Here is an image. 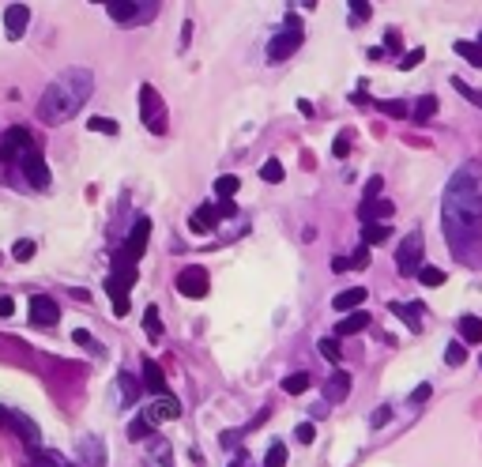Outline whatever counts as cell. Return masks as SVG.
<instances>
[{
	"mask_svg": "<svg viewBox=\"0 0 482 467\" xmlns=\"http://www.w3.org/2000/svg\"><path fill=\"white\" fill-rule=\"evenodd\" d=\"M87 128H91V132L113 136V132H117V121H109V117H87Z\"/></svg>",
	"mask_w": 482,
	"mask_h": 467,
	"instance_id": "d590c367",
	"label": "cell"
},
{
	"mask_svg": "<svg viewBox=\"0 0 482 467\" xmlns=\"http://www.w3.org/2000/svg\"><path fill=\"white\" fill-rule=\"evenodd\" d=\"M362 328H369V313L366 309H354V313H347V317L335 324V335H354Z\"/></svg>",
	"mask_w": 482,
	"mask_h": 467,
	"instance_id": "d6986e66",
	"label": "cell"
},
{
	"mask_svg": "<svg viewBox=\"0 0 482 467\" xmlns=\"http://www.w3.org/2000/svg\"><path fill=\"white\" fill-rule=\"evenodd\" d=\"M456 328H459V340L464 343H482V317H475V313H464Z\"/></svg>",
	"mask_w": 482,
	"mask_h": 467,
	"instance_id": "ffe728a7",
	"label": "cell"
},
{
	"mask_svg": "<svg viewBox=\"0 0 482 467\" xmlns=\"http://www.w3.org/2000/svg\"><path fill=\"white\" fill-rule=\"evenodd\" d=\"M117 388H121V404H125V407L140 399V385H136L132 373H121V377H117Z\"/></svg>",
	"mask_w": 482,
	"mask_h": 467,
	"instance_id": "cb8c5ba5",
	"label": "cell"
},
{
	"mask_svg": "<svg viewBox=\"0 0 482 467\" xmlns=\"http://www.w3.org/2000/svg\"><path fill=\"white\" fill-rule=\"evenodd\" d=\"M350 268H369V249H366V245H362L358 253L350 256Z\"/></svg>",
	"mask_w": 482,
	"mask_h": 467,
	"instance_id": "c3c4849f",
	"label": "cell"
},
{
	"mask_svg": "<svg viewBox=\"0 0 482 467\" xmlns=\"http://www.w3.org/2000/svg\"><path fill=\"white\" fill-rule=\"evenodd\" d=\"M19 166H23L27 181L35 185V189H49V166H46V155L38 151V144H30L23 151V158H19Z\"/></svg>",
	"mask_w": 482,
	"mask_h": 467,
	"instance_id": "8992f818",
	"label": "cell"
},
{
	"mask_svg": "<svg viewBox=\"0 0 482 467\" xmlns=\"http://www.w3.org/2000/svg\"><path fill=\"white\" fill-rule=\"evenodd\" d=\"M140 113H144V125H147L155 136L166 132V106H162L159 91H155L151 83L140 87Z\"/></svg>",
	"mask_w": 482,
	"mask_h": 467,
	"instance_id": "277c9868",
	"label": "cell"
},
{
	"mask_svg": "<svg viewBox=\"0 0 482 467\" xmlns=\"http://www.w3.org/2000/svg\"><path fill=\"white\" fill-rule=\"evenodd\" d=\"M80 452H83L87 467H106V449L98 437H80Z\"/></svg>",
	"mask_w": 482,
	"mask_h": 467,
	"instance_id": "e0dca14e",
	"label": "cell"
},
{
	"mask_svg": "<svg viewBox=\"0 0 482 467\" xmlns=\"http://www.w3.org/2000/svg\"><path fill=\"white\" fill-rule=\"evenodd\" d=\"M445 362H448V366H464V362H467L464 343H448V347H445Z\"/></svg>",
	"mask_w": 482,
	"mask_h": 467,
	"instance_id": "8d00e7d4",
	"label": "cell"
},
{
	"mask_svg": "<svg viewBox=\"0 0 482 467\" xmlns=\"http://www.w3.org/2000/svg\"><path fill=\"white\" fill-rule=\"evenodd\" d=\"M8 426L12 430H19V437H23L30 449H38V441H42V433H38V426L30 422L27 415H19V411H12V418H8Z\"/></svg>",
	"mask_w": 482,
	"mask_h": 467,
	"instance_id": "9a60e30c",
	"label": "cell"
},
{
	"mask_svg": "<svg viewBox=\"0 0 482 467\" xmlns=\"http://www.w3.org/2000/svg\"><path fill=\"white\" fill-rule=\"evenodd\" d=\"M91 4H109V0H91Z\"/></svg>",
	"mask_w": 482,
	"mask_h": 467,
	"instance_id": "94428289",
	"label": "cell"
},
{
	"mask_svg": "<svg viewBox=\"0 0 482 467\" xmlns=\"http://www.w3.org/2000/svg\"><path fill=\"white\" fill-rule=\"evenodd\" d=\"M215 211H218V215H234V204H230V200H218Z\"/></svg>",
	"mask_w": 482,
	"mask_h": 467,
	"instance_id": "9f6ffc18",
	"label": "cell"
},
{
	"mask_svg": "<svg viewBox=\"0 0 482 467\" xmlns=\"http://www.w3.org/2000/svg\"><path fill=\"white\" fill-rule=\"evenodd\" d=\"M396 215V208H392V200H366L358 208V219H362V226L366 223H385V219H392Z\"/></svg>",
	"mask_w": 482,
	"mask_h": 467,
	"instance_id": "7c38bea8",
	"label": "cell"
},
{
	"mask_svg": "<svg viewBox=\"0 0 482 467\" xmlns=\"http://www.w3.org/2000/svg\"><path fill=\"white\" fill-rule=\"evenodd\" d=\"M433 113H437V99H433V94H426V99L414 102V121H430Z\"/></svg>",
	"mask_w": 482,
	"mask_h": 467,
	"instance_id": "f546056e",
	"label": "cell"
},
{
	"mask_svg": "<svg viewBox=\"0 0 482 467\" xmlns=\"http://www.w3.org/2000/svg\"><path fill=\"white\" fill-rule=\"evenodd\" d=\"M237 189H241V178H234V173H223V178L215 181V192H218V200H230Z\"/></svg>",
	"mask_w": 482,
	"mask_h": 467,
	"instance_id": "484cf974",
	"label": "cell"
},
{
	"mask_svg": "<svg viewBox=\"0 0 482 467\" xmlns=\"http://www.w3.org/2000/svg\"><path fill=\"white\" fill-rule=\"evenodd\" d=\"M316 351H321V354L328 358V362H339V358H343V351H339V343H335V340H321V343H316Z\"/></svg>",
	"mask_w": 482,
	"mask_h": 467,
	"instance_id": "74e56055",
	"label": "cell"
},
{
	"mask_svg": "<svg viewBox=\"0 0 482 467\" xmlns=\"http://www.w3.org/2000/svg\"><path fill=\"white\" fill-rule=\"evenodd\" d=\"M445 237L459 260H475L471 245L482 242V166L464 162L445 189Z\"/></svg>",
	"mask_w": 482,
	"mask_h": 467,
	"instance_id": "6da1fadb",
	"label": "cell"
},
{
	"mask_svg": "<svg viewBox=\"0 0 482 467\" xmlns=\"http://www.w3.org/2000/svg\"><path fill=\"white\" fill-rule=\"evenodd\" d=\"M136 8H140V15H136V23H144V19H151L159 12V0H136Z\"/></svg>",
	"mask_w": 482,
	"mask_h": 467,
	"instance_id": "f35d334b",
	"label": "cell"
},
{
	"mask_svg": "<svg viewBox=\"0 0 482 467\" xmlns=\"http://www.w3.org/2000/svg\"><path fill=\"white\" fill-rule=\"evenodd\" d=\"M332 271H350V260L347 256H335L332 260Z\"/></svg>",
	"mask_w": 482,
	"mask_h": 467,
	"instance_id": "11a10c76",
	"label": "cell"
},
{
	"mask_svg": "<svg viewBox=\"0 0 482 467\" xmlns=\"http://www.w3.org/2000/svg\"><path fill=\"white\" fill-rule=\"evenodd\" d=\"M151 430H155V426H151V418H147V415H140V418L128 422V437H132V441H147V437H151Z\"/></svg>",
	"mask_w": 482,
	"mask_h": 467,
	"instance_id": "4316f807",
	"label": "cell"
},
{
	"mask_svg": "<svg viewBox=\"0 0 482 467\" xmlns=\"http://www.w3.org/2000/svg\"><path fill=\"white\" fill-rule=\"evenodd\" d=\"M385 49H392V53L400 49V30H388V35H385Z\"/></svg>",
	"mask_w": 482,
	"mask_h": 467,
	"instance_id": "db71d44e",
	"label": "cell"
},
{
	"mask_svg": "<svg viewBox=\"0 0 482 467\" xmlns=\"http://www.w3.org/2000/svg\"><path fill=\"white\" fill-rule=\"evenodd\" d=\"M388 418H392V407H377V411H373V418H369V426H373V430H381Z\"/></svg>",
	"mask_w": 482,
	"mask_h": 467,
	"instance_id": "bcb514c9",
	"label": "cell"
},
{
	"mask_svg": "<svg viewBox=\"0 0 482 467\" xmlns=\"http://www.w3.org/2000/svg\"><path fill=\"white\" fill-rule=\"evenodd\" d=\"M332 155H335V158H347V155H350V132H343V136L332 144Z\"/></svg>",
	"mask_w": 482,
	"mask_h": 467,
	"instance_id": "b9f144b4",
	"label": "cell"
},
{
	"mask_svg": "<svg viewBox=\"0 0 482 467\" xmlns=\"http://www.w3.org/2000/svg\"><path fill=\"white\" fill-rule=\"evenodd\" d=\"M12 313H16V301L8 298V294H0V320H8Z\"/></svg>",
	"mask_w": 482,
	"mask_h": 467,
	"instance_id": "681fc988",
	"label": "cell"
},
{
	"mask_svg": "<svg viewBox=\"0 0 482 467\" xmlns=\"http://www.w3.org/2000/svg\"><path fill=\"white\" fill-rule=\"evenodd\" d=\"M452 87H456L459 94H464V99H471V102H475V106H482V91H471V87H467L464 80H452Z\"/></svg>",
	"mask_w": 482,
	"mask_h": 467,
	"instance_id": "60d3db41",
	"label": "cell"
},
{
	"mask_svg": "<svg viewBox=\"0 0 482 467\" xmlns=\"http://www.w3.org/2000/svg\"><path fill=\"white\" fill-rule=\"evenodd\" d=\"M347 4H350V12H354V15L369 19V0H347Z\"/></svg>",
	"mask_w": 482,
	"mask_h": 467,
	"instance_id": "f907efd6",
	"label": "cell"
},
{
	"mask_svg": "<svg viewBox=\"0 0 482 467\" xmlns=\"http://www.w3.org/2000/svg\"><path fill=\"white\" fill-rule=\"evenodd\" d=\"M27 23H30V8L27 4H8L4 8V35L12 42L27 35Z\"/></svg>",
	"mask_w": 482,
	"mask_h": 467,
	"instance_id": "8fae6325",
	"label": "cell"
},
{
	"mask_svg": "<svg viewBox=\"0 0 482 467\" xmlns=\"http://www.w3.org/2000/svg\"><path fill=\"white\" fill-rule=\"evenodd\" d=\"M57 320H61V306H57V301L46 298V294L30 298V324H35V328H53Z\"/></svg>",
	"mask_w": 482,
	"mask_h": 467,
	"instance_id": "30bf717a",
	"label": "cell"
},
{
	"mask_svg": "<svg viewBox=\"0 0 482 467\" xmlns=\"http://www.w3.org/2000/svg\"><path fill=\"white\" fill-rule=\"evenodd\" d=\"M294 437H298L302 444H313V437H316V430H313V422H302L298 430H294Z\"/></svg>",
	"mask_w": 482,
	"mask_h": 467,
	"instance_id": "7bdbcfd3",
	"label": "cell"
},
{
	"mask_svg": "<svg viewBox=\"0 0 482 467\" xmlns=\"http://www.w3.org/2000/svg\"><path fill=\"white\" fill-rule=\"evenodd\" d=\"M381 113H388V117H403V113H407V106L392 99V102H381Z\"/></svg>",
	"mask_w": 482,
	"mask_h": 467,
	"instance_id": "ee69618b",
	"label": "cell"
},
{
	"mask_svg": "<svg viewBox=\"0 0 482 467\" xmlns=\"http://www.w3.org/2000/svg\"><path fill=\"white\" fill-rule=\"evenodd\" d=\"M215 223H218V211L211 208V204H204V208L189 219V230H192V234H211Z\"/></svg>",
	"mask_w": 482,
	"mask_h": 467,
	"instance_id": "ac0fdd59",
	"label": "cell"
},
{
	"mask_svg": "<svg viewBox=\"0 0 482 467\" xmlns=\"http://www.w3.org/2000/svg\"><path fill=\"white\" fill-rule=\"evenodd\" d=\"M72 340L80 343V347H91V351H102V347H98V343L91 340V332H83V328H75V332H72Z\"/></svg>",
	"mask_w": 482,
	"mask_h": 467,
	"instance_id": "f6af8a7d",
	"label": "cell"
},
{
	"mask_svg": "<svg viewBox=\"0 0 482 467\" xmlns=\"http://www.w3.org/2000/svg\"><path fill=\"white\" fill-rule=\"evenodd\" d=\"M27 467H42V463H27Z\"/></svg>",
	"mask_w": 482,
	"mask_h": 467,
	"instance_id": "6125c7cd",
	"label": "cell"
},
{
	"mask_svg": "<svg viewBox=\"0 0 482 467\" xmlns=\"http://www.w3.org/2000/svg\"><path fill=\"white\" fill-rule=\"evenodd\" d=\"M30 144H35V139H30L27 128H8V132L0 136V162H8V166H12V162H19Z\"/></svg>",
	"mask_w": 482,
	"mask_h": 467,
	"instance_id": "ba28073f",
	"label": "cell"
},
{
	"mask_svg": "<svg viewBox=\"0 0 482 467\" xmlns=\"http://www.w3.org/2000/svg\"><path fill=\"white\" fill-rule=\"evenodd\" d=\"M305 388H309V373H290L283 381V392H290V396H302Z\"/></svg>",
	"mask_w": 482,
	"mask_h": 467,
	"instance_id": "f1b7e54d",
	"label": "cell"
},
{
	"mask_svg": "<svg viewBox=\"0 0 482 467\" xmlns=\"http://www.w3.org/2000/svg\"><path fill=\"white\" fill-rule=\"evenodd\" d=\"M147 237H151V219H136L132 226V234H128V242L125 249L113 256V260H125V264H136L140 256H144V249H147Z\"/></svg>",
	"mask_w": 482,
	"mask_h": 467,
	"instance_id": "52a82bcc",
	"label": "cell"
},
{
	"mask_svg": "<svg viewBox=\"0 0 482 467\" xmlns=\"http://www.w3.org/2000/svg\"><path fill=\"white\" fill-rule=\"evenodd\" d=\"M362 237H366V245H381V242H388V226L385 223H366L362 226Z\"/></svg>",
	"mask_w": 482,
	"mask_h": 467,
	"instance_id": "d4e9b609",
	"label": "cell"
},
{
	"mask_svg": "<svg viewBox=\"0 0 482 467\" xmlns=\"http://www.w3.org/2000/svg\"><path fill=\"white\" fill-rule=\"evenodd\" d=\"M12 256H16V260H30V256H35V242H27V237H23V242H16Z\"/></svg>",
	"mask_w": 482,
	"mask_h": 467,
	"instance_id": "ab89813d",
	"label": "cell"
},
{
	"mask_svg": "<svg viewBox=\"0 0 482 467\" xmlns=\"http://www.w3.org/2000/svg\"><path fill=\"white\" fill-rule=\"evenodd\" d=\"M144 388H147V392L151 396H170L166 392V377H162V369L155 366V362H151V358H147V362H144Z\"/></svg>",
	"mask_w": 482,
	"mask_h": 467,
	"instance_id": "2e32d148",
	"label": "cell"
},
{
	"mask_svg": "<svg viewBox=\"0 0 482 467\" xmlns=\"http://www.w3.org/2000/svg\"><path fill=\"white\" fill-rule=\"evenodd\" d=\"M422 61H426V49H422V46H419V49H407V53L400 57V68H403V72H411V68H419Z\"/></svg>",
	"mask_w": 482,
	"mask_h": 467,
	"instance_id": "836d02e7",
	"label": "cell"
},
{
	"mask_svg": "<svg viewBox=\"0 0 482 467\" xmlns=\"http://www.w3.org/2000/svg\"><path fill=\"white\" fill-rule=\"evenodd\" d=\"M456 53H459L464 61H471L475 68H482V46H475V42H464V38H459V42H456Z\"/></svg>",
	"mask_w": 482,
	"mask_h": 467,
	"instance_id": "83f0119b",
	"label": "cell"
},
{
	"mask_svg": "<svg viewBox=\"0 0 482 467\" xmlns=\"http://www.w3.org/2000/svg\"><path fill=\"white\" fill-rule=\"evenodd\" d=\"M106 12L113 15L117 23H136L140 8H136V0H109V4H106Z\"/></svg>",
	"mask_w": 482,
	"mask_h": 467,
	"instance_id": "44dd1931",
	"label": "cell"
},
{
	"mask_svg": "<svg viewBox=\"0 0 482 467\" xmlns=\"http://www.w3.org/2000/svg\"><path fill=\"white\" fill-rule=\"evenodd\" d=\"M388 309L396 313V317L407 320L411 332H422V309H419V306H407V301H388Z\"/></svg>",
	"mask_w": 482,
	"mask_h": 467,
	"instance_id": "7402d4cb",
	"label": "cell"
},
{
	"mask_svg": "<svg viewBox=\"0 0 482 467\" xmlns=\"http://www.w3.org/2000/svg\"><path fill=\"white\" fill-rule=\"evenodd\" d=\"M260 178H264L268 185H279L283 181V162L279 158H268L264 166H260Z\"/></svg>",
	"mask_w": 482,
	"mask_h": 467,
	"instance_id": "4dcf8cb0",
	"label": "cell"
},
{
	"mask_svg": "<svg viewBox=\"0 0 482 467\" xmlns=\"http://www.w3.org/2000/svg\"><path fill=\"white\" fill-rule=\"evenodd\" d=\"M61 467H75V463H61Z\"/></svg>",
	"mask_w": 482,
	"mask_h": 467,
	"instance_id": "be15d7a7",
	"label": "cell"
},
{
	"mask_svg": "<svg viewBox=\"0 0 482 467\" xmlns=\"http://www.w3.org/2000/svg\"><path fill=\"white\" fill-rule=\"evenodd\" d=\"M302 4H305V8H313V4H316V0H302Z\"/></svg>",
	"mask_w": 482,
	"mask_h": 467,
	"instance_id": "91938a15",
	"label": "cell"
},
{
	"mask_svg": "<svg viewBox=\"0 0 482 467\" xmlns=\"http://www.w3.org/2000/svg\"><path fill=\"white\" fill-rule=\"evenodd\" d=\"M207 287H211V279H207V271L204 268H181L178 271V290L185 298H204L207 294Z\"/></svg>",
	"mask_w": 482,
	"mask_h": 467,
	"instance_id": "9c48e42d",
	"label": "cell"
},
{
	"mask_svg": "<svg viewBox=\"0 0 482 467\" xmlns=\"http://www.w3.org/2000/svg\"><path fill=\"white\" fill-rule=\"evenodd\" d=\"M324 396H328V404H343V399L350 396V373L335 369V373L328 377V385H324Z\"/></svg>",
	"mask_w": 482,
	"mask_h": 467,
	"instance_id": "4fadbf2b",
	"label": "cell"
},
{
	"mask_svg": "<svg viewBox=\"0 0 482 467\" xmlns=\"http://www.w3.org/2000/svg\"><path fill=\"white\" fill-rule=\"evenodd\" d=\"M155 460H159L162 467H170V444H162V441L155 444Z\"/></svg>",
	"mask_w": 482,
	"mask_h": 467,
	"instance_id": "f5cc1de1",
	"label": "cell"
},
{
	"mask_svg": "<svg viewBox=\"0 0 482 467\" xmlns=\"http://www.w3.org/2000/svg\"><path fill=\"white\" fill-rule=\"evenodd\" d=\"M144 328H147L151 340H162V320H159V309H155V306H147V313H144Z\"/></svg>",
	"mask_w": 482,
	"mask_h": 467,
	"instance_id": "1f68e13d",
	"label": "cell"
},
{
	"mask_svg": "<svg viewBox=\"0 0 482 467\" xmlns=\"http://www.w3.org/2000/svg\"><path fill=\"white\" fill-rule=\"evenodd\" d=\"M264 467H287V449H283L279 441L268 449V456H264Z\"/></svg>",
	"mask_w": 482,
	"mask_h": 467,
	"instance_id": "e575fe53",
	"label": "cell"
},
{
	"mask_svg": "<svg viewBox=\"0 0 482 467\" xmlns=\"http://www.w3.org/2000/svg\"><path fill=\"white\" fill-rule=\"evenodd\" d=\"M8 418H12V411H4V407H0V426H4Z\"/></svg>",
	"mask_w": 482,
	"mask_h": 467,
	"instance_id": "680465c9",
	"label": "cell"
},
{
	"mask_svg": "<svg viewBox=\"0 0 482 467\" xmlns=\"http://www.w3.org/2000/svg\"><path fill=\"white\" fill-rule=\"evenodd\" d=\"M147 418H151V422H162V418H181V404H178L173 396H162L159 404L147 411Z\"/></svg>",
	"mask_w": 482,
	"mask_h": 467,
	"instance_id": "603a6c76",
	"label": "cell"
},
{
	"mask_svg": "<svg viewBox=\"0 0 482 467\" xmlns=\"http://www.w3.org/2000/svg\"><path fill=\"white\" fill-rule=\"evenodd\" d=\"M366 57H369V61H385V49H381V46H373V49L366 53Z\"/></svg>",
	"mask_w": 482,
	"mask_h": 467,
	"instance_id": "6f0895ef",
	"label": "cell"
},
{
	"mask_svg": "<svg viewBox=\"0 0 482 467\" xmlns=\"http://www.w3.org/2000/svg\"><path fill=\"white\" fill-rule=\"evenodd\" d=\"M430 392H433L430 385H419V388L411 392V404H426V399H430Z\"/></svg>",
	"mask_w": 482,
	"mask_h": 467,
	"instance_id": "816d5d0a",
	"label": "cell"
},
{
	"mask_svg": "<svg viewBox=\"0 0 482 467\" xmlns=\"http://www.w3.org/2000/svg\"><path fill=\"white\" fill-rule=\"evenodd\" d=\"M419 279H422V287H441L445 283V271L426 264V268H419Z\"/></svg>",
	"mask_w": 482,
	"mask_h": 467,
	"instance_id": "d6a6232c",
	"label": "cell"
},
{
	"mask_svg": "<svg viewBox=\"0 0 482 467\" xmlns=\"http://www.w3.org/2000/svg\"><path fill=\"white\" fill-rule=\"evenodd\" d=\"M381 185H385L381 178H369V185H366V197H362V204H366V200H377V197H381Z\"/></svg>",
	"mask_w": 482,
	"mask_h": 467,
	"instance_id": "7dc6e473",
	"label": "cell"
},
{
	"mask_svg": "<svg viewBox=\"0 0 482 467\" xmlns=\"http://www.w3.org/2000/svg\"><path fill=\"white\" fill-rule=\"evenodd\" d=\"M422 249H426V242H422V234L419 230H411L407 237H403V245L396 249V264H400V271L403 275H419V260H422Z\"/></svg>",
	"mask_w": 482,
	"mask_h": 467,
	"instance_id": "5b68a950",
	"label": "cell"
},
{
	"mask_svg": "<svg viewBox=\"0 0 482 467\" xmlns=\"http://www.w3.org/2000/svg\"><path fill=\"white\" fill-rule=\"evenodd\" d=\"M366 287H350V290H343V294H335L332 298V309H339V313H354V309H362L366 306Z\"/></svg>",
	"mask_w": 482,
	"mask_h": 467,
	"instance_id": "5bb4252c",
	"label": "cell"
},
{
	"mask_svg": "<svg viewBox=\"0 0 482 467\" xmlns=\"http://www.w3.org/2000/svg\"><path fill=\"white\" fill-rule=\"evenodd\" d=\"M302 38H305L302 19L290 12V15H287V27H283V35H276V38L268 42V61H271V64H279V61L294 57V53H298V46H302Z\"/></svg>",
	"mask_w": 482,
	"mask_h": 467,
	"instance_id": "3957f363",
	"label": "cell"
},
{
	"mask_svg": "<svg viewBox=\"0 0 482 467\" xmlns=\"http://www.w3.org/2000/svg\"><path fill=\"white\" fill-rule=\"evenodd\" d=\"M94 91V75L91 68H64L57 80L46 87V94H42L38 102V117L46 125H64L68 117H75L87 106Z\"/></svg>",
	"mask_w": 482,
	"mask_h": 467,
	"instance_id": "7a4b0ae2",
	"label": "cell"
}]
</instances>
